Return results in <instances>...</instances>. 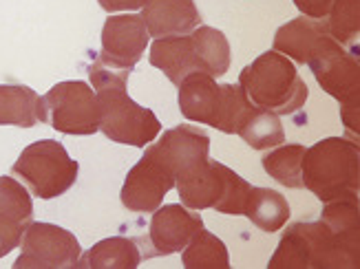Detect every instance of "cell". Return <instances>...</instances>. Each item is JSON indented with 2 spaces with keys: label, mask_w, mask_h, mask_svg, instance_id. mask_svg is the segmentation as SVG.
<instances>
[{
  "label": "cell",
  "mask_w": 360,
  "mask_h": 269,
  "mask_svg": "<svg viewBox=\"0 0 360 269\" xmlns=\"http://www.w3.org/2000/svg\"><path fill=\"white\" fill-rule=\"evenodd\" d=\"M129 75L131 71L104 67L98 58L89 67L100 104V131L117 144L144 148L162 133V124L150 108L139 106L129 95Z\"/></svg>",
  "instance_id": "obj_1"
},
{
  "label": "cell",
  "mask_w": 360,
  "mask_h": 269,
  "mask_svg": "<svg viewBox=\"0 0 360 269\" xmlns=\"http://www.w3.org/2000/svg\"><path fill=\"white\" fill-rule=\"evenodd\" d=\"M239 86L257 108L276 115H294L307 102V84L294 62L278 51H265L241 71Z\"/></svg>",
  "instance_id": "obj_2"
},
{
  "label": "cell",
  "mask_w": 360,
  "mask_h": 269,
  "mask_svg": "<svg viewBox=\"0 0 360 269\" xmlns=\"http://www.w3.org/2000/svg\"><path fill=\"white\" fill-rule=\"evenodd\" d=\"M358 141L345 137H327L305 148L303 188L316 199L330 203L336 199H358Z\"/></svg>",
  "instance_id": "obj_3"
},
{
  "label": "cell",
  "mask_w": 360,
  "mask_h": 269,
  "mask_svg": "<svg viewBox=\"0 0 360 269\" xmlns=\"http://www.w3.org/2000/svg\"><path fill=\"white\" fill-rule=\"evenodd\" d=\"M11 172L20 177L38 199H56L77 181L80 164L71 159L67 148L56 139H40L27 146Z\"/></svg>",
  "instance_id": "obj_4"
},
{
  "label": "cell",
  "mask_w": 360,
  "mask_h": 269,
  "mask_svg": "<svg viewBox=\"0 0 360 269\" xmlns=\"http://www.w3.org/2000/svg\"><path fill=\"white\" fill-rule=\"evenodd\" d=\"M46 124L62 135H96L100 131V104L96 91L82 80L60 82L42 95Z\"/></svg>",
  "instance_id": "obj_5"
},
{
  "label": "cell",
  "mask_w": 360,
  "mask_h": 269,
  "mask_svg": "<svg viewBox=\"0 0 360 269\" xmlns=\"http://www.w3.org/2000/svg\"><path fill=\"white\" fill-rule=\"evenodd\" d=\"M22 251L13 269H71L82 256L80 241L53 223L31 221L22 234Z\"/></svg>",
  "instance_id": "obj_6"
},
{
  "label": "cell",
  "mask_w": 360,
  "mask_h": 269,
  "mask_svg": "<svg viewBox=\"0 0 360 269\" xmlns=\"http://www.w3.org/2000/svg\"><path fill=\"white\" fill-rule=\"evenodd\" d=\"M175 188V172L166 162L158 144L144 150L139 159L124 179L122 185V205L131 212H155L162 205L164 197Z\"/></svg>",
  "instance_id": "obj_7"
},
{
  "label": "cell",
  "mask_w": 360,
  "mask_h": 269,
  "mask_svg": "<svg viewBox=\"0 0 360 269\" xmlns=\"http://www.w3.org/2000/svg\"><path fill=\"white\" fill-rule=\"evenodd\" d=\"M307 67L314 73L321 88L340 102V106H360V67L358 55L347 51L332 36L311 55Z\"/></svg>",
  "instance_id": "obj_8"
},
{
  "label": "cell",
  "mask_w": 360,
  "mask_h": 269,
  "mask_svg": "<svg viewBox=\"0 0 360 269\" xmlns=\"http://www.w3.org/2000/svg\"><path fill=\"white\" fill-rule=\"evenodd\" d=\"M148 29L139 13L108 15L102 27V51L98 60L108 69L133 71L148 46Z\"/></svg>",
  "instance_id": "obj_9"
},
{
  "label": "cell",
  "mask_w": 360,
  "mask_h": 269,
  "mask_svg": "<svg viewBox=\"0 0 360 269\" xmlns=\"http://www.w3.org/2000/svg\"><path fill=\"white\" fill-rule=\"evenodd\" d=\"M292 228L301 239L307 269H358L360 267L358 247L342 241L323 221L294 223Z\"/></svg>",
  "instance_id": "obj_10"
},
{
  "label": "cell",
  "mask_w": 360,
  "mask_h": 269,
  "mask_svg": "<svg viewBox=\"0 0 360 269\" xmlns=\"http://www.w3.org/2000/svg\"><path fill=\"white\" fill-rule=\"evenodd\" d=\"M203 228V218L197 210H188L181 203L160 205L153 212L150 228H148V243L150 256H170L181 251L188 241Z\"/></svg>",
  "instance_id": "obj_11"
},
{
  "label": "cell",
  "mask_w": 360,
  "mask_h": 269,
  "mask_svg": "<svg viewBox=\"0 0 360 269\" xmlns=\"http://www.w3.org/2000/svg\"><path fill=\"white\" fill-rule=\"evenodd\" d=\"M158 146L164 152L170 168H173L175 181L210 162V137L191 124H179L175 129L166 131L158 141Z\"/></svg>",
  "instance_id": "obj_12"
},
{
  "label": "cell",
  "mask_w": 360,
  "mask_h": 269,
  "mask_svg": "<svg viewBox=\"0 0 360 269\" xmlns=\"http://www.w3.org/2000/svg\"><path fill=\"white\" fill-rule=\"evenodd\" d=\"M142 20L150 38L186 36L201 25V13L195 0H146Z\"/></svg>",
  "instance_id": "obj_13"
},
{
  "label": "cell",
  "mask_w": 360,
  "mask_h": 269,
  "mask_svg": "<svg viewBox=\"0 0 360 269\" xmlns=\"http://www.w3.org/2000/svg\"><path fill=\"white\" fill-rule=\"evenodd\" d=\"M177 88L181 115L197 124L214 126L219 106H221V84H217V77L203 71H195L186 75Z\"/></svg>",
  "instance_id": "obj_14"
},
{
  "label": "cell",
  "mask_w": 360,
  "mask_h": 269,
  "mask_svg": "<svg viewBox=\"0 0 360 269\" xmlns=\"http://www.w3.org/2000/svg\"><path fill=\"white\" fill-rule=\"evenodd\" d=\"M327 36L330 34H327L325 20H314V18H307V15H299V18L278 27L272 49L283 53L290 60L307 65L311 55L321 49V44Z\"/></svg>",
  "instance_id": "obj_15"
},
{
  "label": "cell",
  "mask_w": 360,
  "mask_h": 269,
  "mask_svg": "<svg viewBox=\"0 0 360 269\" xmlns=\"http://www.w3.org/2000/svg\"><path fill=\"white\" fill-rule=\"evenodd\" d=\"M150 65L160 69L170 82L179 86V82L186 75L195 71H201V62L195 51L193 36H168V38H158L150 46Z\"/></svg>",
  "instance_id": "obj_16"
},
{
  "label": "cell",
  "mask_w": 360,
  "mask_h": 269,
  "mask_svg": "<svg viewBox=\"0 0 360 269\" xmlns=\"http://www.w3.org/2000/svg\"><path fill=\"white\" fill-rule=\"evenodd\" d=\"M226 168L228 166L219 162H208L199 170L175 181L179 199L188 210L199 212L206 208H214L226 188Z\"/></svg>",
  "instance_id": "obj_17"
},
{
  "label": "cell",
  "mask_w": 360,
  "mask_h": 269,
  "mask_svg": "<svg viewBox=\"0 0 360 269\" xmlns=\"http://www.w3.org/2000/svg\"><path fill=\"white\" fill-rule=\"evenodd\" d=\"M36 124H46L40 95L25 84H0V126L31 129Z\"/></svg>",
  "instance_id": "obj_18"
},
{
  "label": "cell",
  "mask_w": 360,
  "mask_h": 269,
  "mask_svg": "<svg viewBox=\"0 0 360 269\" xmlns=\"http://www.w3.org/2000/svg\"><path fill=\"white\" fill-rule=\"evenodd\" d=\"M146 258L139 243L129 236H111L93 245L80 256V269H135Z\"/></svg>",
  "instance_id": "obj_19"
},
{
  "label": "cell",
  "mask_w": 360,
  "mask_h": 269,
  "mask_svg": "<svg viewBox=\"0 0 360 269\" xmlns=\"http://www.w3.org/2000/svg\"><path fill=\"white\" fill-rule=\"evenodd\" d=\"M290 203L288 199L270 188H250V195L243 208V216H248L252 223L263 232H278L285 228L290 221Z\"/></svg>",
  "instance_id": "obj_20"
},
{
  "label": "cell",
  "mask_w": 360,
  "mask_h": 269,
  "mask_svg": "<svg viewBox=\"0 0 360 269\" xmlns=\"http://www.w3.org/2000/svg\"><path fill=\"white\" fill-rule=\"evenodd\" d=\"M237 135L255 150H270L274 146L285 144V131L278 115L272 110L257 108L255 104L243 115Z\"/></svg>",
  "instance_id": "obj_21"
},
{
  "label": "cell",
  "mask_w": 360,
  "mask_h": 269,
  "mask_svg": "<svg viewBox=\"0 0 360 269\" xmlns=\"http://www.w3.org/2000/svg\"><path fill=\"white\" fill-rule=\"evenodd\" d=\"M195 51L201 62V71L212 77H221L228 73L230 62H232V51L224 31L214 27L199 25L195 31H191Z\"/></svg>",
  "instance_id": "obj_22"
},
{
  "label": "cell",
  "mask_w": 360,
  "mask_h": 269,
  "mask_svg": "<svg viewBox=\"0 0 360 269\" xmlns=\"http://www.w3.org/2000/svg\"><path fill=\"white\" fill-rule=\"evenodd\" d=\"M181 265L186 269H228V247L219 236L201 228L181 249Z\"/></svg>",
  "instance_id": "obj_23"
},
{
  "label": "cell",
  "mask_w": 360,
  "mask_h": 269,
  "mask_svg": "<svg viewBox=\"0 0 360 269\" xmlns=\"http://www.w3.org/2000/svg\"><path fill=\"white\" fill-rule=\"evenodd\" d=\"M303 155H305V146L301 144H281L274 146L268 155H263V170L268 175L278 181L281 185L299 190L303 188V172H301V164H303Z\"/></svg>",
  "instance_id": "obj_24"
},
{
  "label": "cell",
  "mask_w": 360,
  "mask_h": 269,
  "mask_svg": "<svg viewBox=\"0 0 360 269\" xmlns=\"http://www.w3.org/2000/svg\"><path fill=\"white\" fill-rule=\"evenodd\" d=\"M325 27L338 44H354L360 31V0H334Z\"/></svg>",
  "instance_id": "obj_25"
},
{
  "label": "cell",
  "mask_w": 360,
  "mask_h": 269,
  "mask_svg": "<svg viewBox=\"0 0 360 269\" xmlns=\"http://www.w3.org/2000/svg\"><path fill=\"white\" fill-rule=\"evenodd\" d=\"M321 221L345 243L358 247V199H336L325 203Z\"/></svg>",
  "instance_id": "obj_26"
},
{
  "label": "cell",
  "mask_w": 360,
  "mask_h": 269,
  "mask_svg": "<svg viewBox=\"0 0 360 269\" xmlns=\"http://www.w3.org/2000/svg\"><path fill=\"white\" fill-rule=\"evenodd\" d=\"M250 106H252V102L245 98L239 84H221V106H219V115L212 129L226 135H237L239 124Z\"/></svg>",
  "instance_id": "obj_27"
},
{
  "label": "cell",
  "mask_w": 360,
  "mask_h": 269,
  "mask_svg": "<svg viewBox=\"0 0 360 269\" xmlns=\"http://www.w3.org/2000/svg\"><path fill=\"white\" fill-rule=\"evenodd\" d=\"M250 185L243 177H239L237 172L226 168V188H224V195L219 199V203L214 205L217 212L221 214H232V216H241L243 208H245V201L250 195Z\"/></svg>",
  "instance_id": "obj_28"
},
{
  "label": "cell",
  "mask_w": 360,
  "mask_h": 269,
  "mask_svg": "<svg viewBox=\"0 0 360 269\" xmlns=\"http://www.w3.org/2000/svg\"><path fill=\"white\" fill-rule=\"evenodd\" d=\"M292 3L301 11V15H307V18L314 20H325L334 0H292Z\"/></svg>",
  "instance_id": "obj_29"
},
{
  "label": "cell",
  "mask_w": 360,
  "mask_h": 269,
  "mask_svg": "<svg viewBox=\"0 0 360 269\" xmlns=\"http://www.w3.org/2000/svg\"><path fill=\"white\" fill-rule=\"evenodd\" d=\"M100 7L108 13H115V11H137L142 9L146 0H98Z\"/></svg>",
  "instance_id": "obj_30"
}]
</instances>
